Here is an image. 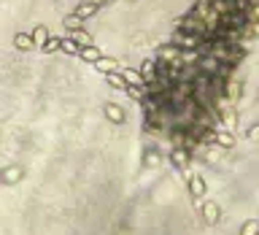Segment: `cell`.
Here are the masks:
<instances>
[{
  "label": "cell",
  "mask_w": 259,
  "mask_h": 235,
  "mask_svg": "<svg viewBox=\"0 0 259 235\" xmlns=\"http://www.w3.org/2000/svg\"><path fill=\"white\" fill-rule=\"evenodd\" d=\"M200 211H202V216H205V222H208V224H216L219 219H222V208H219L214 200L200 203Z\"/></svg>",
  "instance_id": "6da1fadb"
},
{
  "label": "cell",
  "mask_w": 259,
  "mask_h": 235,
  "mask_svg": "<svg viewBox=\"0 0 259 235\" xmlns=\"http://www.w3.org/2000/svg\"><path fill=\"white\" fill-rule=\"evenodd\" d=\"M70 38H73L78 46H92V35L84 33V30H73V35H70Z\"/></svg>",
  "instance_id": "9c48e42d"
},
{
  "label": "cell",
  "mask_w": 259,
  "mask_h": 235,
  "mask_svg": "<svg viewBox=\"0 0 259 235\" xmlns=\"http://www.w3.org/2000/svg\"><path fill=\"white\" fill-rule=\"evenodd\" d=\"M251 138H254V140H259V124H256L254 130H251Z\"/></svg>",
  "instance_id": "2e32d148"
},
{
  "label": "cell",
  "mask_w": 259,
  "mask_h": 235,
  "mask_svg": "<svg viewBox=\"0 0 259 235\" xmlns=\"http://www.w3.org/2000/svg\"><path fill=\"white\" fill-rule=\"evenodd\" d=\"M95 11H97V6H95V3H89V0H86V3H81V6H78V9H76V14H78V17H81V19L92 17V14H95Z\"/></svg>",
  "instance_id": "30bf717a"
},
{
  "label": "cell",
  "mask_w": 259,
  "mask_h": 235,
  "mask_svg": "<svg viewBox=\"0 0 259 235\" xmlns=\"http://www.w3.org/2000/svg\"><path fill=\"white\" fill-rule=\"evenodd\" d=\"M14 43H17L19 49H30V46H33V38H30V35H25V33H19L17 38H14Z\"/></svg>",
  "instance_id": "4fadbf2b"
},
{
  "label": "cell",
  "mask_w": 259,
  "mask_h": 235,
  "mask_svg": "<svg viewBox=\"0 0 259 235\" xmlns=\"http://www.w3.org/2000/svg\"><path fill=\"white\" fill-rule=\"evenodd\" d=\"M22 176H25V170L17 168V165L0 170V181H3V184H17V181H22Z\"/></svg>",
  "instance_id": "3957f363"
},
{
  "label": "cell",
  "mask_w": 259,
  "mask_h": 235,
  "mask_svg": "<svg viewBox=\"0 0 259 235\" xmlns=\"http://www.w3.org/2000/svg\"><path fill=\"white\" fill-rule=\"evenodd\" d=\"M256 235H259V232H256Z\"/></svg>",
  "instance_id": "e0dca14e"
},
{
  "label": "cell",
  "mask_w": 259,
  "mask_h": 235,
  "mask_svg": "<svg viewBox=\"0 0 259 235\" xmlns=\"http://www.w3.org/2000/svg\"><path fill=\"white\" fill-rule=\"evenodd\" d=\"M30 38H33V46H43L46 41H49V30H46V27H35Z\"/></svg>",
  "instance_id": "52a82bcc"
},
{
  "label": "cell",
  "mask_w": 259,
  "mask_h": 235,
  "mask_svg": "<svg viewBox=\"0 0 259 235\" xmlns=\"http://www.w3.org/2000/svg\"><path fill=\"white\" fill-rule=\"evenodd\" d=\"M81 17H78V14H70V17H65V25L70 27V30H78V27H81Z\"/></svg>",
  "instance_id": "5bb4252c"
},
{
  "label": "cell",
  "mask_w": 259,
  "mask_h": 235,
  "mask_svg": "<svg viewBox=\"0 0 259 235\" xmlns=\"http://www.w3.org/2000/svg\"><path fill=\"white\" fill-rule=\"evenodd\" d=\"M256 232H259V219H248V222H243L240 235H256Z\"/></svg>",
  "instance_id": "8fae6325"
},
{
  "label": "cell",
  "mask_w": 259,
  "mask_h": 235,
  "mask_svg": "<svg viewBox=\"0 0 259 235\" xmlns=\"http://www.w3.org/2000/svg\"><path fill=\"white\" fill-rule=\"evenodd\" d=\"M186 181H189V192H192V198L200 203V200H202V195H205V181H202V178H200L197 173L189 176Z\"/></svg>",
  "instance_id": "7a4b0ae2"
},
{
  "label": "cell",
  "mask_w": 259,
  "mask_h": 235,
  "mask_svg": "<svg viewBox=\"0 0 259 235\" xmlns=\"http://www.w3.org/2000/svg\"><path fill=\"white\" fill-rule=\"evenodd\" d=\"M78 57H81V60H86V62H92V65H95V62H97L100 57H103V54H100V49H97L95 43H92V46H81V52H78Z\"/></svg>",
  "instance_id": "277c9868"
},
{
  "label": "cell",
  "mask_w": 259,
  "mask_h": 235,
  "mask_svg": "<svg viewBox=\"0 0 259 235\" xmlns=\"http://www.w3.org/2000/svg\"><path fill=\"white\" fill-rule=\"evenodd\" d=\"M106 78H108V84H111V87H116V89H124V87H127V81H124V78L116 73V70H108Z\"/></svg>",
  "instance_id": "ba28073f"
},
{
  "label": "cell",
  "mask_w": 259,
  "mask_h": 235,
  "mask_svg": "<svg viewBox=\"0 0 259 235\" xmlns=\"http://www.w3.org/2000/svg\"><path fill=\"white\" fill-rule=\"evenodd\" d=\"M60 43H62V38H49V41H46L41 49H43V52H57V49H60Z\"/></svg>",
  "instance_id": "9a60e30c"
},
{
  "label": "cell",
  "mask_w": 259,
  "mask_h": 235,
  "mask_svg": "<svg viewBox=\"0 0 259 235\" xmlns=\"http://www.w3.org/2000/svg\"><path fill=\"white\" fill-rule=\"evenodd\" d=\"M60 49H62V52H68V54H78V52H81V46H78V43L73 41V38H68V41H65V38H62Z\"/></svg>",
  "instance_id": "7c38bea8"
},
{
  "label": "cell",
  "mask_w": 259,
  "mask_h": 235,
  "mask_svg": "<svg viewBox=\"0 0 259 235\" xmlns=\"http://www.w3.org/2000/svg\"><path fill=\"white\" fill-rule=\"evenodd\" d=\"M95 68L103 70V73H108V70H119V62H116L114 57H100V60L95 62Z\"/></svg>",
  "instance_id": "5b68a950"
},
{
  "label": "cell",
  "mask_w": 259,
  "mask_h": 235,
  "mask_svg": "<svg viewBox=\"0 0 259 235\" xmlns=\"http://www.w3.org/2000/svg\"><path fill=\"white\" fill-rule=\"evenodd\" d=\"M106 116H108V119H114V122H119V124L124 122V111L116 103H108L106 106Z\"/></svg>",
  "instance_id": "8992f818"
}]
</instances>
